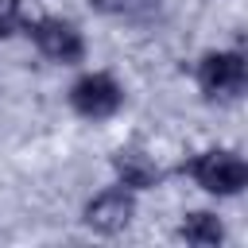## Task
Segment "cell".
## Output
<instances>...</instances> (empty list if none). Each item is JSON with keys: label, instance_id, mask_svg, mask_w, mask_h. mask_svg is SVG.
<instances>
[{"label": "cell", "instance_id": "1", "mask_svg": "<svg viewBox=\"0 0 248 248\" xmlns=\"http://www.w3.org/2000/svg\"><path fill=\"white\" fill-rule=\"evenodd\" d=\"M190 174L202 190L209 194H236L244 182H248V167L240 155L232 151H205L190 163Z\"/></svg>", "mask_w": 248, "mask_h": 248}, {"label": "cell", "instance_id": "2", "mask_svg": "<svg viewBox=\"0 0 248 248\" xmlns=\"http://www.w3.org/2000/svg\"><path fill=\"white\" fill-rule=\"evenodd\" d=\"M120 101H124V93H120V85H116L108 74H85V78L70 89V105H74L81 116H89V120L112 116V112L120 108Z\"/></svg>", "mask_w": 248, "mask_h": 248}, {"label": "cell", "instance_id": "3", "mask_svg": "<svg viewBox=\"0 0 248 248\" xmlns=\"http://www.w3.org/2000/svg\"><path fill=\"white\" fill-rule=\"evenodd\" d=\"M31 39H35V46H39L46 58H54V62H78V58L85 54L81 31H78L74 23H66V19H54V16L35 19V23H31Z\"/></svg>", "mask_w": 248, "mask_h": 248}, {"label": "cell", "instance_id": "4", "mask_svg": "<svg viewBox=\"0 0 248 248\" xmlns=\"http://www.w3.org/2000/svg\"><path fill=\"white\" fill-rule=\"evenodd\" d=\"M198 85L209 97H236L244 89V58L232 50H213L198 66Z\"/></svg>", "mask_w": 248, "mask_h": 248}, {"label": "cell", "instance_id": "5", "mask_svg": "<svg viewBox=\"0 0 248 248\" xmlns=\"http://www.w3.org/2000/svg\"><path fill=\"white\" fill-rule=\"evenodd\" d=\"M136 213V202L124 186H112L105 194H97L89 205H85V225L97 229V232H120Z\"/></svg>", "mask_w": 248, "mask_h": 248}, {"label": "cell", "instance_id": "6", "mask_svg": "<svg viewBox=\"0 0 248 248\" xmlns=\"http://www.w3.org/2000/svg\"><path fill=\"white\" fill-rule=\"evenodd\" d=\"M116 174H120V186H132V190H147L159 182V167L143 155V151H116L112 159Z\"/></svg>", "mask_w": 248, "mask_h": 248}, {"label": "cell", "instance_id": "7", "mask_svg": "<svg viewBox=\"0 0 248 248\" xmlns=\"http://www.w3.org/2000/svg\"><path fill=\"white\" fill-rule=\"evenodd\" d=\"M178 232H182L186 244H202V248L221 244V236H225V229H221V221H217L213 213H190V217L182 221Z\"/></svg>", "mask_w": 248, "mask_h": 248}, {"label": "cell", "instance_id": "8", "mask_svg": "<svg viewBox=\"0 0 248 248\" xmlns=\"http://www.w3.org/2000/svg\"><path fill=\"white\" fill-rule=\"evenodd\" d=\"M93 8L108 16H151L159 12V0H93Z\"/></svg>", "mask_w": 248, "mask_h": 248}, {"label": "cell", "instance_id": "9", "mask_svg": "<svg viewBox=\"0 0 248 248\" xmlns=\"http://www.w3.org/2000/svg\"><path fill=\"white\" fill-rule=\"evenodd\" d=\"M23 23V0H0V39L16 35Z\"/></svg>", "mask_w": 248, "mask_h": 248}]
</instances>
